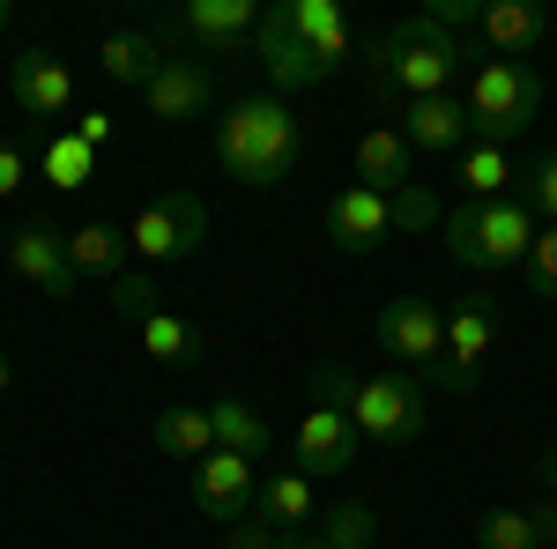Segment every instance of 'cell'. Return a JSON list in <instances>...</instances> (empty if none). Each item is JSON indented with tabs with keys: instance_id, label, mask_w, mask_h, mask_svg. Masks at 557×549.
<instances>
[{
	"instance_id": "cell-26",
	"label": "cell",
	"mask_w": 557,
	"mask_h": 549,
	"mask_svg": "<svg viewBox=\"0 0 557 549\" xmlns=\"http://www.w3.org/2000/svg\"><path fill=\"white\" fill-rule=\"evenodd\" d=\"M209 416H215V446H223V453H238V461H253V467L275 453V431H268L260 409H246V401H215Z\"/></svg>"
},
{
	"instance_id": "cell-30",
	"label": "cell",
	"mask_w": 557,
	"mask_h": 549,
	"mask_svg": "<svg viewBox=\"0 0 557 549\" xmlns=\"http://www.w3.org/2000/svg\"><path fill=\"white\" fill-rule=\"evenodd\" d=\"M372 535H380V512L372 506H335L320 520V542L327 549H372Z\"/></svg>"
},
{
	"instance_id": "cell-36",
	"label": "cell",
	"mask_w": 557,
	"mask_h": 549,
	"mask_svg": "<svg viewBox=\"0 0 557 549\" xmlns=\"http://www.w3.org/2000/svg\"><path fill=\"white\" fill-rule=\"evenodd\" d=\"M424 15L438 23V30H454V38H461V30H475V23H483V0H431Z\"/></svg>"
},
{
	"instance_id": "cell-42",
	"label": "cell",
	"mask_w": 557,
	"mask_h": 549,
	"mask_svg": "<svg viewBox=\"0 0 557 549\" xmlns=\"http://www.w3.org/2000/svg\"><path fill=\"white\" fill-rule=\"evenodd\" d=\"M298 549H327V542H320V535H305V542H298Z\"/></svg>"
},
{
	"instance_id": "cell-4",
	"label": "cell",
	"mask_w": 557,
	"mask_h": 549,
	"mask_svg": "<svg viewBox=\"0 0 557 549\" xmlns=\"http://www.w3.org/2000/svg\"><path fill=\"white\" fill-rule=\"evenodd\" d=\"M380 357H394L401 379L438 386V394H469L475 386L454 372V357H446V312L431 297H386L380 304Z\"/></svg>"
},
{
	"instance_id": "cell-12",
	"label": "cell",
	"mask_w": 557,
	"mask_h": 549,
	"mask_svg": "<svg viewBox=\"0 0 557 549\" xmlns=\"http://www.w3.org/2000/svg\"><path fill=\"white\" fill-rule=\"evenodd\" d=\"M141 104H149V120H164V127H186V120H201L215 104V75L194 60V52H172L157 75H149V89H141Z\"/></svg>"
},
{
	"instance_id": "cell-39",
	"label": "cell",
	"mask_w": 557,
	"mask_h": 549,
	"mask_svg": "<svg viewBox=\"0 0 557 549\" xmlns=\"http://www.w3.org/2000/svg\"><path fill=\"white\" fill-rule=\"evenodd\" d=\"M75 134H83L89 149H104V141H112V112H83V120H75Z\"/></svg>"
},
{
	"instance_id": "cell-41",
	"label": "cell",
	"mask_w": 557,
	"mask_h": 549,
	"mask_svg": "<svg viewBox=\"0 0 557 549\" xmlns=\"http://www.w3.org/2000/svg\"><path fill=\"white\" fill-rule=\"evenodd\" d=\"M8 386H15V364H8V357H0V394H8Z\"/></svg>"
},
{
	"instance_id": "cell-13",
	"label": "cell",
	"mask_w": 557,
	"mask_h": 549,
	"mask_svg": "<svg viewBox=\"0 0 557 549\" xmlns=\"http://www.w3.org/2000/svg\"><path fill=\"white\" fill-rule=\"evenodd\" d=\"M253 498H260L253 461H238V453H223V446H215L209 461L194 467V506L209 512L215 527H238V520L253 512Z\"/></svg>"
},
{
	"instance_id": "cell-19",
	"label": "cell",
	"mask_w": 557,
	"mask_h": 549,
	"mask_svg": "<svg viewBox=\"0 0 557 549\" xmlns=\"http://www.w3.org/2000/svg\"><path fill=\"white\" fill-rule=\"evenodd\" d=\"M357 186H372V194H401V186H417V149H409V134L401 127H372L357 141Z\"/></svg>"
},
{
	"instance_id": "cell-14",
	"label": "cell",
	"mask_w": 557,
	"mask_h": 549,
	"mask_svg": "<svg viewBox=\"0 0 557 549\" xmlns=\"http://www.w3.org/2000/svg\"><path fill=\"white\" fill-rule=\"evenodd\" d=\"M290 453H298V475H343V467L364 453V438H357L349 409H327V401H312V416L298 423Z\"/></svg>"
},
{
	"instance_id": "cell-5",
	"label": "cell",
	"mask_w": 557,
	"mask_h": 549,
	"mask_svg": "<svg viewBox=\"0 0 557 549\" xmlns=\"http://www.w3.org/2000/svg\"><path fill=\"white\" fill-rule=\"evenodd\" d=\"M543 97H550V75L535 60H475L469 75V127L475 141H513L543 120Z\"/></svg>"
},
{
	"instance_id": "cell-43",
	"label": "cell",
	"mask_w": 557,
	"mask_h": 549,
	"mask_svg": "<svg viewBox=\"0 0 557 549\" xmlns=\"http://www.w3.org/2000/svg\"><path fill=\"white\" fill-rule=\"evenodd\" d=\"M0 30H8V8H0Z\"/></svg>"
},
{
	"instance_id": "cell-8",
	"label": "cell",
	"mask_w": 557,
	"mask_h": 549,
	"mask_svg": "<svg viewBox=\"0 0 557 549\" xmlns=\"http://www.w3.org/2000/svg\"><path fill=\"white\" fill-rule=\"evenodd\" d=\"M8 267L45 297H75L83 290V275H75V260H67V230H52V215H23L15 223V238H8Z\"/></svg>"
},
{
	"instance_id": "cell-7",
	"label": "cell",
	"mask_w": 557,
	"mask_h": 549,
	"mask_svg": "<svg viewBox=\"0 0 557 549\" xmlns=\"http://www.w3.org/2000/svg\"><path fill=\"white\" fill-rule=\"evenodd\" d=\"M201 238H209V201H201L194 186H172L164 201H149V209L134 215V230H127V246L141 253V267L194 260V253H201Z\"/></svg>"
},
{
	"instance_id": "cell-23",
	"label": "cell",
	"mask_w": 557,
	"mask_h": 549,
	"mask_svg": "<svg viewBox=\"0 0 557 549\" xmlns=\"http://www.w3.org/2000/svg\"><path fill=\"white\" fill-rule=\"evenodd\" d=\"M283 15H290V30H298L327 67H343L349 60V15H343V0H283Z\"/></svg>"
},
{
	"instance_id": "cell-3",
	"label": "cell",
	"mask_w": 557,
	"mask_h": 549,
	"mask_svg": "<svg viewBox=\"0 0 557 549\" xmlns=\"http://www.w3.org/2000/svg\"><path fill=\"white\" fill-rule=\"evenodd\" d=\"M446 253L461 260V267H475V275H506V267H528V253H535V209L520 201V194H506V201H461V209H446Z\"/></svg>"
},
{
	"instance_id": "cell-11",
	"label": "cell",
	"mask_w": 557,
	"mask_h": 549,
	"mask_svg": "<svg viewBox=\"0 0 557 549\" xmlns=\"http://www.w3.org/2000/svg\"><path fill=\"white\" fill-rule=\"evenodd\" d=\"M327 238H335V253H349V260L380 253L386 238H394V194H372V186H343V194L327 201Z\"/></svg>"
},
{
	"instance_id": "cell-17",
	"label": "cell",
	"mask_w": 557,
	"mask_h": 549,
	"mask_svg": "<svg viewBox=\"0 0 557 549\" xmlns=\"http://www.w3.org/2000/svg\"><path fill=\"white\" fill-rule=\"evenodd\" d=\"M401 134H409V149L417 157H461L475 141L469 127V97H417V104H401Z\"/></svg>"
},
{
	"instance_id": "cell-16",
	"label": "cell",
	"mask_w": 557,
	"mask_h": 549,
	"mask_svg": "<svg viewBox=\"0 0 557 549\" xmlns=\"http://www.w3.org/2000/svg\"><path fill=\"white\" fill-rule=\"evenodd\" d=\"M483 45H491V60H535L543 45H550L557 15L550 8H535V0H483Z\"/></svg>"
},
{
	"instance_id": "cell-1",
	"label": "cell",
	"mask_w": 557,
	"mask_h": 549,
	"mask_svg": "<svg viewBox=\"0 0 557 549\" xmlns=\"http://www.w3.org/2000/svg\"><path fill=\"white\" fill-rule=\"evenodd\" d=\"M364 60H372L364 83H372L380 104H417V97H446L454 67H461L469 52H461L454 30H438L431 15H401L394 30H380V38L364 45Z\"/></svg>"
},
{
	"instance_id": "cell-40",
	"label": "cell",
	"mask_w": 557,
	"mask_h": 549,
	"mask_svg": "<svg viewBox=\"0 0 557 549\" xmlns=\"http://www.w3.org/2000/svg\"><path fill=\"white\" fill-rule=\"evenodd\" d=\"M543 490L557 498V446H543Z\"/></svg>"
},
{
	"instance_id": "cell-37",
	"label": "cell",
	"mask_w": 557,
	"mask_h": 549,
	"mask_svg": "<svg viewBox=\"0 0 557 549\" xmlns=\"http://www.w3.org/2000/svg\"><path fill=\"white\" fill-rule=\"evenodd\" d=\"M231 549H298V542H290V535H275L260 512H246V520L231 527Z\"/></svg>"
},
{
	"instance_id": "cell-34",
	"label": "cell",
	"mask_w": 557,
	"mask_h": 549,
	"mask_svg": "<svg viewBox=\"0 0 557 549\" xmlns=\"http://www.w3.org/2000/svg\"><path fill=\"white\" fill-rule=\"evenodd\" d=\"M520 201L543 215V223H557V149L550 157H535V171H528V186H520Z\"/></svg>"
},
{
	"instance_id": "cell-22",
	"label": "cell",
	"mask_w": 557,
	"mask_h": 549,
	"mask_svg": "<svg viewBox=\"0 0 557 549\" xmlns=\"http://www.w3.org/2000/svg\"><path fill=\"white\" fill-rule=\"evenodd\" d=\"M172 52H164V30H112V38L97 45V67L112 75V83L127 89H149V75L164 67Z\"/></svg>"
},
{
	"instance_id": "cell-33",
	"label": "cell",
	"mask_w": 557,
	"mask_h": 549,
	"mask_svg": "<svg viewBox=\"0 0 557 549\" xmlns=\"http://www.w3.org/2000/svg\"><path fill=\"white\" fill-rule=\"evenodd\" d=\"M520 275H528V290H535V297H550V304H557V223L535 230V253H528Z\"/></svg>"
},
{
	"instance_id": "cell-29",
	"label": "cell",
	"mask_w": 557,
	"mask_h": 549,
	"mask_svg": "<svg viewBox=\"0 0 557 549\" xmlns=\"http://www.w3.org/2000/svg\"><path fill=\"white\" fill-rule=\"evenodd\" d=\"M38 171H45V186H60V194H75V186H89V171H97V149H89L83 134L67 127V134H52V141H45Z\"/></svg>"
},
{
	"instance_id": "cell-27",
	"label": "cell",
	"mask_w": 557,
	"mask_h": 549,
	"mask_svg": "<svg viewBox=\"0 0 557 549\" xmlns=\"http://www.w3.org/2000/svg\"><path fill=\"white\" fill-rule=\"evenodd\" d=\"M141 357H157V364H201V327L194 320H178V312H149L141 320Z\"/></svg>"
},
{
	"instance_id": "cell-18",
	"label": "cell",
	"mask_w": 557,
	"mask_h": 549,
	"mask_svg": "<svg viewBox=\"0 0 557 549\" xmlns=\"http://www.w3.org/2000/svg\"><path fill=\"white\" fill-rule=\"evenodd\" d=\"M253 512L275 527V535H290V542H305L312 535V520H320V498H312V475H298V467H275V475H260V498Z\"/></svg>"
},
{
	"instance_id": "cell-6",
	"label": "cell",
	"mask_w": 557,
	"mask_h": 549,
	"mask_svg": "<svg viewBox=\"0 0 557 549\" xmlns=\"http://www.w3.org/2000/svg\"><path fill=\"white\" fill-rule=\"evenodd\" d=\"M349 423H357V438H372V446H417V438L431 431V386L401 379V372L357 379Z\"/></svg>"
},
{
	"instance_id": "cell-38",
	"label": "cell",
	"mask_w": 557,
	"mask_h": 549,
	"mask_svg": "<svg viewBox=\"0 0 557 549\" xmlns=\"http://www.w3.org/2000/svg\"><path fill=\"white\" fill-rule=\"evenodd\" d=\"M23 178H30V157H23L15 141H0V201H8V194H23Z\"/></svg>"
},
{
	"instance_id": "cell-2",
	"label": "cell",
	"mask_w": 557,
	"mask_h": 549,
	"mask_svg": "<svg viewBox=\"0 0 557 549\" xmlns=\"http://www.w3.org/2000/svg\"><path fill=\"white\" fill-rule=\"evenodd\" d=\"M305 127L290 112V97H238L223 120H215V164L231 171L238 186H283L298 171Z\"/></svg>"
},
{
	"instance_id": "cell-31",
	"label": "cell",
	"mask_w": 557,
	"mask_h": 549,
	"mask_svg": "<svg viewBox=\"0 0 557 549\" xmlns=\"http://www.w3.org/2000/svg\"><path fill=\"white\" fill-rule=\"evenodd\" d=\"M104 304H112V320H127V327H141V320H149V312H164V297H157V283H149V275H120V283H112V297H104Z\"/></svg>"
},
{
	"instance_id": "cell-28",
	"label": "cell",
	"mask_w": 557,
	"mask_h": 549,
	"mask_svg": "<svg viewBox=\"0 0 557 549\" xmlns=\"http://www.w3.org/2000/svg\"><path fill=\"white\" fill-rule=\"evenodd\" d=\"M506 186H513L506 149H498V141H469V149H461V194H469V201H506Z\"/></svg>"
},
{
	"instance_id": "cell-20",
	"label": "cell",
	"mask_w": 557,
	"mask_h": 549,
	"mask_svg": "<svg viewBox=\"0 0 557 549\" xmlns=\"http://www.w3.org/2000/svg\"><path fill=\"white\" fill-rule=\"evenodd\" d=\"M475 549H557V498L520 512H483L475 520Z\"/></svg>"
},
{
	"instance_id": "cell-9",
	"label": "cell",
	"mask_w": 557,
	"mask_h": 549,
	"mask_svg": "<svg viewBox=\"0 0 557 549\" xmlns=\"http://www.w3.org/2000/svg\"><path fill=\"white\" fill-rule=\"evenodd\" d=\"M253 52L260 67H268V83H275V97H298V89H320L335 67L312 52V45L290 30V15H283V0L275 8H260V30H253Z\"/></svg>"
},
{
	"instance_id": "cell-32",
	"label": "cell",
	"mask_w": 557,
	"mask_h": 549,
	"mask_svg": "<svg viewBox=\"0 0 557 549\" xmlns=\"http://www.w3.org/2000/svg\"><path fill=\"white\" fill-rule=\"evenodd\" d=\"M438 223H446V209H438V194H431L424 178L394 194V230H438Z\"/></svg>"
},
{
	"instance_id": "cell-25",
	"label": "cell",
	"mask_w": 557,
	"mask_h": 549,
	"mask_svg": "<svg viewBox=\"0 0 557 549\" xmlns=\"http://www.w3.org/2000/svg\"><path fill=\"white\" fill-rule=\"evenodd\" d=\"M157 453L201 467L215 453V416H209V409H186V401H178V409H164V416H157Z\"/></svg>"
},
{
	"instance_id": "cell-21",
	"label": "cell",
	"mask_w": 557,
	"mask_h": 549,
	"mask_svg": "<svg viewBox=\"0 0 557 549\" xmlns=\"http://www.w3.org/2000/svg\"><path fill=\"white\" fill-rule=\"evenodd\" d=\"M491 341H498V297H469L461 312H446V357H454L461 379H475V364L491 357Z\"/></svg>"
},
{
	"instance_id": "cell-15",
	"label": "cell",
	"mask_w": 557,
	"mask_h": 549,
	"mask_svg": "<svg viewBox=\"0 0 557 549\" xmlns=\"http://www.w3.org/2000/svg\"><path fill=\"white\" fill-rule=\"evenodd\" d=\"M253 30H260L253 0H186L164 38H194V45H209V52H246Z\"/></svg>"
},
{
	"instance_id": "cell-24",
	"label": "cell",
	"mask_w": 557,
	"mask_h": 549,
	"mask_svg": "<svg viewBox=\"0 0 557 549\" xmlns=\"http://www.w3.org/2000/svg\"><path fill=\"white\" fill-rule=\"evenodd\" d=\"M127 230H112V223H83V230H67V260H75V275H97L104 290L127 275Z\"/></svg>"
},
{
	"instance_id": "cell-35",
	"label": "cell",
	"mask_w": 557,
	"mask_h": 549,
	"mask_svg": "<svg viewBox=\"0 0 557 549\" xmlns=\"http://www.w3.org/2000/svg\"><path fill=\"white\" fill-rule=\"evenodd\" d=\"M312 401H327V409H349V394H357V372H343V364H312Z\"/></svg>"
},
{
	"instance_id": "cell-10",
	"label": "cell",
	"mask_w": 557,
	"mask_h": 549,
	"mask_svg": "<svg viewBox=\"0 0 557 549\" xmlns=\"http://www.w3.org/2000/svg\"><path fill=\"white\" fill-rule=\"evenodd\" d=\"M8 97L23 104V120H67L75 112V75L67 60H52L45 45H23L8 60Z\"/></svg>"
}]
</instances>
